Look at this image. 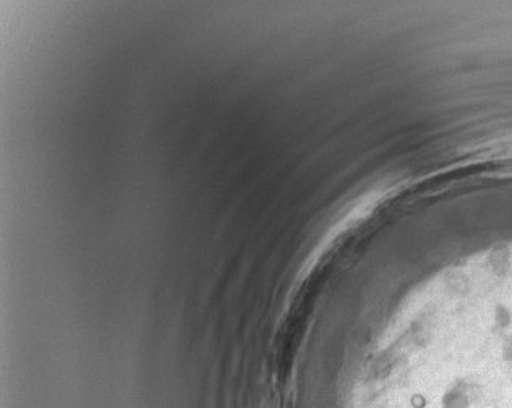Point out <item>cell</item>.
Masks as SVG:
<instances>
[{"instance_id": "cell-1", "label": "cell", "mask_w": 512, "mask_h": 408, "mask_svg": "<svg viewBox=\"0 0 512 408\" xmlns=\"http://www.w3.org/2000/svg\"><path fill=\"white\" fill-rule=\"evenodd\" d=\"M354 408H512V248L415 298Z\"/></svg>"}]
</instances>
